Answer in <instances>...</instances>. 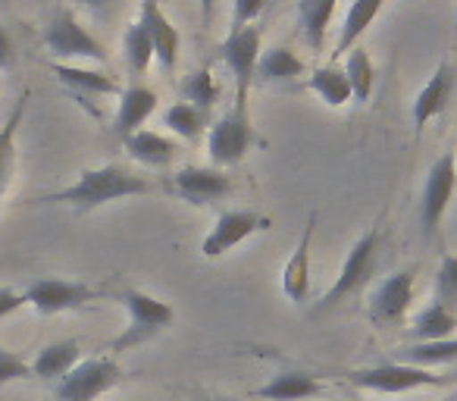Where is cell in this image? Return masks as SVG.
Here are the masks:
<instances>
[{
    "label": "cell",
    "instance_id": "6da1fadb",
    "mask_svg": "<svg viewBox=\"0 0 457 401\" xmlns=\"http://www.w3.org/2000/svg\"><path fill=\"white\" fill-rule=\"evenodd\" d=\"M151 191H154V182L147 176H138V172L122 163H104V166H95V170H82L76 182L54 191V195L38 197V205H66L79 213H88V211H97V207L110 205V201L151 195Z\"/></svg>",
    "mask_w": 457,
    "mask_h": 401
},
{
    "label": "cell",
    "instance_id": "8d00e7d4",
    "mask_svg": "<svg viewBox=\"0 0 457 401\" xmlns=\"http://www.w3.org/2000/svg\"><path fill=\"white\" fill-rule=\"evenodd\" d=\"M16 63V51H13V41H10L7 29L0 26V70H10Z\"/></svg>",
    "mask_w": 457,
    "mask_h": 401
},
{
    "label": "cell",
    "instance_id": "f1b7e54d",
    "mask_svg": "<svg viewBox=\"0 0 457 401\" xmlns=\"http://www.w3.org/2000/svg\"><path fill=\"white\" fill-rule=\"evenodd\" d=\"M345 76H348V85H351V95H354V101H370V95H373L376 88V66H373V57H370V51L363 45L351 47L348 54H345V63H342Z\"/></svg>",
    "mask_w": 457,
    "mask_h": 401
},
{
    "label": "cell",
    "instance_id": "8fae6325",
    "mask_svg": "<svg viewBox=\"0 0 457 401\" xmlns=\"http://www.w3.org/2000/svg\"><path fill=\"white\" fill-rule=\"evenodd\" d=\"M120 380L122 370L113 357H88L57 382V401H97Z\"/></svg>",
    "mask_w": 457,
    "mask_h": 401
},
{
    "label": "cell",
    "instance_id": "5b68a950",
    "mask_svg": "<svg viewBox=\"0 0 457 401\" xmlns=\"http://www.w3.org/2000/svg\"><path fill=\"white\" fill-rule=\"evenodd\" d=\"M379 230H367L361 238H357L354 245L348 248V255H345L342 261V270H338L336 282L329 286V292L323 295V301H320V311H329V307L342 305L345 298H351L354 292H361L363 286L370 282V276H373V267H376V255H379Z\"/></svg>",
    "mask_w": 457,
    "mask_h": 401
},
{
    "label": "cell",
    "instance_id": "f35d334b",
    "mask_svg": "<svg viewBox=\"0 0 457 401\" xmlns=\"http://www.w3.org/2000/svg\"><path fill=\"white\" fill-rule=\"evenodd\" d=\"M76 4H82V7H88V10H97V7H104L107 0H76Z\"/></svg>",
    "mask_w": 457,
    "mask_h": 401
},
{
    "label": "cell",
    "instance_id": "ab89813d",
    "mask_svg": "<svg viewBox=\"0 0 457 401\" xmlns=\"http://www.w3.org/2000/svg\"><path fill=\"white\" fill-rule=\"evenodd\" d=\"M204 401H236V398H204Z\"/></svg>",
    "mask_w": 457,
    "mask_h": 401
},
{
    "label": "cell",
    "instance_id": "9a60e30c",
    "mask_svg": "<svg viewBox=\"0 0 457 401\" xmlns=\"http://www.w3.org/2000/svg\"><path fill=\"white\" fill-rule=\"evenodd\" d=\"M451 91H454V70H451L448 60H442L436 66V72L426 79L423 88L417 91V97H413V132H417V138L436 116L445 113V107L451 101Z\"/></svg>",
    "mask_w": 457,
    "mask_h": 401
},
{
    "label": "cell",
    "instance_id": "74e56055",
    "mask_svg": "<svg viewBox=\"0 0 457 401\" xmlns=\"http://www.w3.org/2000/svg\"><path fill=\"white\" fill-rule=\"evenodd\" d=\"M197 7H201V22L207 26L210 16H213V10H216V0H197Z\"/></svg>",
    "mask_w": 457,
    "mask_h": 401
},
{
    "label": "cell",
    "instance_id": "60d3db41",
    "mask_svg": "<svg viewBox=\"0 0 457 401\" xmlns=\"http://www.w3.org/2000/svg\"><path fill=\"white\" fill-rule=\"evenodd\" d=\"M454 170H457V147H454Z\"/></svg>",
    "mask_w": 457,
    "mask_h": 401
},
{
    "label": "cell",
    "instance_id": "8992f818",
    "mask_svg": "<svg viewBox=\"0 0 457 401\" xmlns=\"http://www.w3.org/2000/svg\"><path fill=\"white\" fill-rule=\"evenodd\" d=\"M457 188V170H454V151H445L442 157L432 160L429 172H426L423 191H420V230L423 238L432 242L442 226L445 213H448L451 197Z\"/></svg>",
    "mask_w": 457,
    "mask_h": 401
},
{
    "label": "cell",
    "instance_id": "277c9868",
    "mask_svg": "<svg viewBox=\"0 0 457 401\" xmlns=\"http://www.w3.org/2000/svg\"><path fill=\"white\" fill-rule=\"evenodd\" d=\"M457 380V376H438L436 370L413 367V363H376V367H354L348 370V382L357 388H367L376 395H401L413 392V388H429V386H445V382Z\"/></svg>",
    "mask_w": 457,
    "mask_h": 401
},
{
    "label": "cell",
    "instance_id": "d4e9b609",
    "mask_svg": "<svg viewBox=\"0 0 457 401\" xmlns=\"http://www.w3.org/2000/svg\"><path fill=\"white\" fill-rule=\"evenodd\" d=\"M457 332V311L429 301L411 323V342H442Z\"/></svg>",
    "mask_w": 457,
    "mask_h": 401
},
{
    "label": "cell",
    "instance_id": "d6a6232c",
    "mask_svg": "<svg viewBox=\"0 0 457 401\" xmlns=\"http://www.w3.org/2000/svg\"><path fill=\"white\" fill-rule=\"evenodd\" d=\"M432 301L457 311V255H442V261H438L436 295H432Z\"/></svg>",
    "mask_w": 457,
    "mask_h": 401
},
{
    "label": "cell",
    "instance_id": "7a4b0ae2",
    "mask_svg": "<svg viewBox=\"0 0 457 401\" xmlns=\"http://www.w3.org/2000/svg\"><path fill=\"white\" fill-rule=\"evenodd\" d=\"M120 305L126 307V330L110 342V351L113 355H122V351H132L138 345L151 342L157 338L166 326H172L176 320V311H172L170 301L163 298H154V295L141 292V288H122L120 295Z\"/></svg>",
    "mask_w": 457,
    "mask_h": 401
},
{
    "label": "cell",
    "instance_id": "83f0119b",
    "mask_svg": "<svg viewBox=\"0 0 457 401\" xmlns=\"http://www.w3.org/2000/svg\"><path fill=\"white\" fill-rule=\"evenodd\" d=\"M395 361L413 363V367H426V370H436V367H445V363H454L457 361V336L442 338V342H411V345H401V348L395 351Z\"/></svg>",
    "mask_w": 457,
    "mask_h": 401
},
{
    "label": "cell",
    "instance_id": "4316f807",
    "mask_svg": "<svg viewBox=\"0 0 457 401\" xmlns=\"http://www.w3.org/2000/svg\"><path fill=\"white\" fill-rule=\"evenodd\" d=\"M338 0H298V26L313 51H323Z\"/></svg>",
    "mask_w": 457,
    "mask_h": 401
},
{
    "label": "cell",
    "instance_id": "7c38bea8",
    "mask_svg": "<svg viewBox=\"0 0 457 401\" xmlns=\"http://www.w3.org/2000/svg\"><path fill=\"white\" fill-rule=\"evenodd\" d=\"M413 282H417V267L407 270H395L386 280L376 282V288L370 292V320L373 323H398V320L407 317L413 301Z\"/></svg>",
    "mask_w": 457,
    "mask_h": 401
},
{
    "label": "cell",
    "instance_id": "52a82bcc",
    "mask_svg": "<svg viewBox=\"0 0 457 401\" xmlns=\"http://www.w3.org/2000/svg\"><path fill=\"white\" fill-rule=\"evenodd\" d=\"M47 54L57 60H88V63H107V47L76 20L72 10H60L45 32Z\"/></svg>",
    "mask_w": 457,
    "mask_h": 401
},
{
    "label": "cell",
    "instance_id": "f546056e",
    "mask_svg": "<svg viewBox=\"0 0 457 401\" xmlns=\"http://www.w3.org/2000/svg\"><path fill=\"white\" fill-rule=\"evenodd\" d=\"M163 126L170 129L176 138L197 141L204 132H207V113L197 110L195 104H188V101H176L163 110Z\"/></svg>",
    "mask_w": 457,
    "mask_h": 401
},
{
    "label": "cell",
    "instance_id": "ac0fdd59",
    "mask_svg": "<svg viewBox=\"0 0 457 401\" xmlns=\"http://www.w3.org/2000/svg\"><path fill=\"white\" fill-rule=\"evenodd\" d=\"M29 101H32V91L26 88L16 97L13 110H10V116L4 120V126H0V201L7 197V188H10V182H13L16 157H20L16 138H20V126H22V120H26Z\"/></svg>",
    "mask_w": 457,
    "mask_h": 401
},
{
    "label": "cell",
    "instance_id": "4dcf8cb0",
    "mask_svg": "<svg viewBox=\"0 0 457 401\" xmlns=\"http://www.w3.org/2000/svg\"><path fill=\"white\" fill-rule=\"evenodd\" d=\"M122 57H126V66L132 76H145V72L151 70L154 45L138 20H135L132 26L126 29V35H122Z\"/></svg>",
    "mask_w": 457,
    "mask_h": 401
},
{
    "label": "cell",
    "instance_id": "2e32d148",
    "mask_svg": "<svg viewBox=\"0 0 457 401\" xmlns=\"http://www.w3.org/2000/svg\"><path fill=\"white\" fill-rule=\"evenodd\" d=\"M313 230H317V213H311L304 232H301L298 245H295L292 257L282 267V292L292 305H307L311 295V245H313Z\"/></svg>",
    "mask_w": 457,
    "mask_h": 401
},
{
    "label": "cell",
    "instance_id": "e0dca14e",
    "mask_svg": "<svg viewBox=\"0 0 457 401\" xmlns=\"http://www.w3.org/2000/svg\"><path fill=\"white\" fill-rule=\"evenodd\" d=\"M157 91L147 88V85H129L120 95V107L113 116V132L120 138H129L132 132L145 129V122L157 113Z\"/></svg>",
    "mask_w": 457,
    "mask_h": 401
},
{
    "label": "cell",
    "instance_id": "484cf974",
    "mask_svg": "<svg viewBox=\"0 0 457 401\" xmlns=\"http://www.w3.org/2000/svg\"><path fill=\"white\" fill-rule=\"evenodd\" d=\"M307 88H311L313 95H317L320 101L332 110H342L348 101H354L348 76H345V70L338 63H326V66L311 70V76H307Z\"/></svg>",
    "mask_w": 457,
    "mask_h": 401
},
{
    "label": "cell",
    "instance_id": "30bf717a",
    "mask_svg": "<svg viewBox=\"0 0 457 401\" xmlns=\"http://www.w3.org/2000/svg\"><path fill=\"white\" fill-rule=\"evenodd\" d=\"M170 191L191 207H213L236 191V182L226 170H216V166H185L176 176H170Z\"/></svg>",
    "mask_w": 457,
    "mask_h": 401
},
{
    "label": "cell",
    "instance_id": "3957f363",
    "mask_svg": "<svg viewBox=\"0 0 457 401\" xmlns=\"http://www.w3.org/2000/svg\"><path fill=\"white\" fill-rule=\"evenodd\" d=\"M254 145H257V132L248 116V104L228 107L220 120L207 126V154L216 170L242 163Z\"/></svg>",
    "mask_w": 457,
    "mask_h": 401
},
{
    "label": "cell",
    "instance_id": "7402d4cb",
    "mask_svg": "<svg viewBox=\"0 0 457 401\" xmlns=\"http://www.w3.org/2000/svg\"><path fill=\"white\" fill-rule=\"evenodd\" d=\"M51 72L66 88L79 91V95H95V97L122 95V85L104 70H85V66H76V63H51Z\"/></svg>",
    "mask_w": 457,
    "mask_h": 401
},
{
    "label": "cell",
    "instance_id": "ffe728a7",
    "mask_svg": "<svg viewBox=\"0 0 457 401\" xmlns=\"http://www.w3.org/2000/svg\"><path fill=\"white\" fill-rule=\"evenodd\" d=\"M320 392H323L320 376L307 373V370H282V373L270 376L254 395L263 401H307L317 398Z\"/></svg>",
    "mask_w": 457,
    "mask_h": 401
},
{
    "label": "cell",
    "instance_id": "ba28073f",
    "mask_svg": "<svg viewBox=\"0 0 457 401\" xmlns=\"http://www.w3.org/2000/svg\"><path fill=\"white\" fill-rule=\"evenodd\" d=\"M270 230V217L251 207H236V211H222L216 217V223L210 226V232L201 242V257L216 261V257L228 255L232 248H238L242 242H248L251 236Z\"/></svg>",
    "mask_w": 457,
    "mask_h": 401
},
{
    "label": "cell",
    "instance_id": "9c48e42d",
    "mask_svg": "<svg viewBox=\"0 0 457 401\" xmlns=\"http://www.w3.org/2000/svg\"><path fill=\"white\" fill-rule=\"evenodd\" d=\"M261 26L228 29V35L220 45V57L236 79V104H248L251 85H254L257 60H261Z\"/></svg>",
    "mask_w": 457,
    "mask_h": 401
},
{
    "label": "cell",
    "instance_id": "d590c367",
    "mask_svg": "<svg viewBox=\"0 0 457 401\" xmlns=\"http://www.w3.org/2000/svg\"><path fill=\"white\" fill-rule=\"evenodd\" d=\"M22 305H29L26 292H16V288H0V320L10 317V313H16V311H22Z\"/></svg>",
    "mask_w": 457,
    "mask_h": 401
},
{
    "label": "cell",
    "instance_id": "b9f144b4",
    "mask_svg": "<svg viewBox=\"0 0 457 401\" xmlns=\"http://www.w3.org/2000/svg\"><path fill=\"white\" fill-rule=\"evenodd\" d=\"M454 20H457V0H454Z\"/></svg>",
    "mask_w": 457,
    "mask_h": 401
},
{
    "label": "cell",
    "instance_id": "7bdbcfd3",
    "mask_svg": "<svg viewBox=\"0 0 457 401\" xmlns=\"http://www.w3.org/2000/svg\"><path fill=\"white\" fill-rule=\"evenodd\" d=\"M454 376H457V373H454Z\"/></svg>",
    "mask_w": 457,
    "mask_h": 401
},
{
    "label": "cell",
    "instance_id": "cb8c5ba5",
    "mask_svg": "<svg viewBox=\"0 0 457 401\" xmlns=\"http://www.w3.org/2000/svg\"><path fill=\"white\" fill-rule=\"evenodd\" d=\"M82 361V345L76 338H63V342H51L38 351V357L32 361V373L38 380H63L76 363Z\"/></svg>",
    "mask_w": 457,
    "mask_h": 401
},
{
    "label": "cell",
    "instance_id": "44dd1931",
    "mask_svg": "<svg viewBox=\"0 0 457 401\" xmlns=\"http://www.w3.org/2000/svg\"><path fill=\"white\" fill-rule=\"evenodd\" d=\"M307 76V63L292 51V47H267L257 60V72H254V82L261 85H286L295 82V79Z\"/></svg>",
    "mask_w": 457,
    "mask_h": 401
},
{
    "label": "cell",
    "instance_id": "836d02e7",
    "mask_svg": "<svg viewBox=\"0 0 457 401\" xmlns=\"http://www.w3.org/2000/svg\"><path fill=\"white\" fill-rule=\"evenodd\" d=\"M20 380H35L32 363L16 355V351L0 348V386H10V382H20Z\"/></svg>",
    "mask_w": 457,
    "mask_h": 401
},
{
    "label": "cell",
    "instance_id": "4fadbf2b",
    "mask_svg": "<svg viewBox=\"0 0 457 401\" xmlns=\"http://www.w3.org/2000/svg\"><path fill=\"white\" fill-rule=\"evenodd\" d=\"M95 298H97V288L79 280H35L26 288V301L38 313H45V317L79 311V307H85Z\"/></svg>",
    "mask_w": 457,
    "mask_h": 401
},
{
    "label": "cell",
    "instance_id": "603a6c76",
    "mask_svg": "<svg viewBox=\"0 0 457 401\" xmlns=\"http://www.w3.org/2000/svg\"><path fill=\"white\" fill-rule=\"evenodd\" d=\"M386 7V0H351L348 13L342 20V32H338V41H336V57H345L351 47L361 45V38L367 35V29L376 22V16L382 13Z\"/></svg>",
    "mask_w": 457,
    "mask_h": 401
},
{
    "label": "cell",
    "instance_id": "1f68e13d",
    "mask_svg": "<svg viewBox=\"0 0 457 401\" xmlns=\"http://www.w3.org/2000/svg\"><path fill=\"white\" fill-rule=\"evenodd\" d=\"M222 97V88L220 82H216L213 70H207V66H201V70H195L191 76H185L182 82V101L195 104L197 110H204L207 113L210 107H216Z\"/></svg>",
    "mask_w": 457,
    "mask_h": 401
},
{
    "label": "cell",
    "instance_id": "d6986e66",
    "mask_svg": "<svg viewBox=\"0 0 457 401\" xmlns=\"http://www.w3.org/2000/svg\"><path fill=\"white\" fill-rule=\"evenodd\" d=\"M122 147L135 163L151 166V170H166L179 157V141L163 132H151V129H138L129 138H122Z\"/></svg>",
    "mask_w": 457,
    "mask_h": 401
},
{
    "label": "cell",
    "instance_id": "e575fe53",
    "mask_svg": "<svg viewBox=\"0 0 457 401\" xmlns=\"http://www.w3.org/2000/svg\"><path fill=\"white\" fill-rule=\"evenodd\" d=\"M267 4L270 0H236V7H232V29H248L254 20H261Z\"/></svg>",
    "mask_w": 457,
    "mask_h": 401
},
{
    "label": "cell",
    "instance_id": "5bb4252c",
    "mask_svg": "<svg viewBox=\"0 0 457 401\" xmlns=\"http://www.w3.org/2000/svg\"><path fill=\"white\" fill-rule=\"evenodd\" d=\"M138 22L145 26L147 38L154 45V60L160 63L163 72H172L179 63V47H182V35L172 26V20L163 13L160 0H141L138 7Z\"/></svg>",
    "mask_w": 457,
    "mask_h": 401
}]
</instances>
